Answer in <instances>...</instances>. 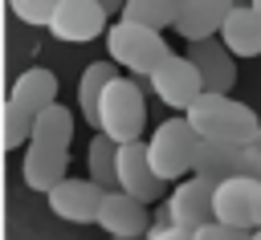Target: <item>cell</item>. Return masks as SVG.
I'll return each mask as SVG.
<instances>
[{"mask_svg": "<svg viewBox=\"0 0 261 240\" xmlns=\"http://www.w3.org/2000/svg\"><path fill=\"white\" fill-rule=\"evenodd\" d=\"M69 146H73V114L65 106H45L33 118V134L24 142V183L29 191H49L57 179H65L69 171Z\"/></svg>", "mask_w": 261, "mask_h": 240, "instance_id": "obj_1", "label": "cell"}, {"mask_svg": "<svg viewBox=\"0 0 261 240\" xmlns=\"http://www.w3.org/2000/svg\"><path fill=\"white\" fill-rule=\"evenodd\" d=\"M184 118L192 122V130L200 138H212V142H232V146H249L261 130V118L253 106L237 102L232 94H216V89H204L188 110Z\"/></svg>", "mask_w": 261, "mask_h": 240, "instance_id": "obj_2", "label": "cell"}, {"mask_svg": "<svg viewBox=\"0 0 261 240\" xmlns=\"http://www.w3.org/2000/svg\"><path fill=\"white\" fill-rule=\"evenodd\" d=\"M106 53L118 69H130V73H143L151 77L167 57H171V45L163 41L159 28H147V24H135V20H114L106 24Z\"/></svg>", "mask_w": 261, "mask_h": 240, "instance_id": "obj_3", "label": "cell"}, {"mask_svg": "<svg viewBox=\"0 0 261 240\" xmlns=\"http://www.w3.org/2000/svg\"><path fill=\"white\" fill-rule=\"evenodd\" d=\"M143 126H147L143 89L126 73H114L110 85L102 89V102H98V130L110 134L114 142H130V138H143Z\"/></svg>", "mask_w": 261, "mask_h": 240, "instance_id": "obj_4", "label": "cell"}, {"mask_svg": "<svg viewBox=\"0 0 261 240\" xmlns=\"http://www.w3.org/2000/svg\"><path fill=\"white\" fill-rule=\"evenodd\" d=\"M196 142H200V134L192 130V122H188L184 114H179V118H163V122L155 126V134L147 138V163H151V171H155L163 183L184 179V175L192 171Z\"/></svg>", "mask_w": 261, "mask_h": 240, "instance_id": "obj_5", "label": "cell"}, {"mask_svg": "<svg viewBox=\"0 0 261 240\" xmlns=\"http://www.w3.org/2000/svg\"><path fill=\"white\" fill-rule=\"evenodd\" d=\"M212 220L232 228H261V179L228 175L212 187Z\"/></svg>", "mask_w": 261, "mask_h": 240, "instance_id": "obj_6", "label": "cell"}, {"mask_svg": "<svg viewBox=\"0 0 261 240\" xmlns=\"http://www.w3.org/2000/svg\"><path fill=\"white\" fill-rule=\"evenodd\" d=\"M192 171L220 183L228 175H253L261 179V146H232V142H212V138H200L196 142V155H192Z\"/></svg>", "mask_w": 261, "mask_h": 240, "instance_id": "obj_7", "label": "cell"}, {"mask_svg": "<svg viewBox=\"0 0 261 240\" xmlns=\"http://www.w3.org/2000/svg\"><path fill=\"white\" fill-rule=\"evenodd\" d=\"M49 33L69 45H90L106 37V8L98 0H53Z\"/></svg>", "mask_w": 261, "mask_h": 240, "instance_id": "obj_8", "label": "cell"}, {"mask_svg": "<svg viewBox=\"0 0 261 240\" xmlns=\"http://www.w3.org/2000/svg\"><path fill=\"white\" fill-rule=\"evenodd\" d=\"M102 187L94 179H57L49 191H45V203L57 220H69V224H98V207H102Z\"/></svg>", "mask_w": 261, "mask_h": 240, "instance_id": "obj_9", "label": "cell"}, {"mask_svg": "<svg viewBox=\"0 0 261 240\" xmlns=\"http://www.w3.org/2000/svg\"><path fill=\"white\" fill-rule=\"evenodd\" d=\"M114 175H118V191L143 199V203H155L163 195V179L151 171L147 163V142L143 138H130V142H118V155H114Z\"/></svg>", "mask_w": 261, "mask_h": 240, "instance_id": "obj_10", "label": "cell"}, {"mask_svg": "<svg viewBox=\"0 0 261 240\" xmlns=\"http://www.w3.org/2000/svg\"><path fill=\"white\" fill-rule=\"evenodd\" d=\"M151 89L163 98V106H171V110H188L200 94H204V81H200V73H196V65L188 61V57H167L151 77Z\"/></svg>", "mask_w": 261, "mask_h": 240, "instance_id": "obj_11", "label": "cell"}, {"mask_svg": "<svg viewBox=\"0 0 261 240\" xmlns=\"http://www.w3.org/2000/svg\"><path fill=\"white\" fill-rule=\"evenodd\" d=\"M98 228L110 232V236H118V240H135V236H147L151 212H147L143 199L110 187V191L102 195V207H98Z\"/></svg>", "mask_w": 261, "mask_h": 240, "instance_id": "obj_12", "label": "cell"}, {"mask_svg": "<svg viewBox=\"0 0 261 240\" xmlns=\"http://www.w3.org/2000/svg\"><path fill=\"white\" fill-rule=\"evenodd\" d=\"M188 61L196 65L204 89H216V94H232L237 85V57L212 41V37H200V41H188Z\"/></svg>", "mask_w": 261, "mask_h": 240, "instance_id": "obj_13", "label": "cell"}, {"mask_svg": "<svg viewBox=\"0 0 261 240\" xmlns=\"http://www.w3.org/2000/svg\"><path fill=\"white\" fill-rule=\"evenodd\" d=\"M212 179H204V175H196V179H184L175 191H171V199H167V220L175 224V228H188V232H196L200 224H208L212 220Z\"/></svg>", "mask_w": 261, "mask_h": 240, "instance_id": "obj_14", "label": "cell"}, {"mask_svg": "<svg viewBox=\"0 0 261 240\" xmlns=\"http://www.w3.org/2000/svg\"><path fill=\"white\" fill-rule=\"evenodd\" d=\"M216 37L232 57H261V12L253 4H232Z\"/></svg>", "mask_w": 261, "mask_h": 240, "instance_id": "obj_15", "label": "cell"}, {"mask_svg": "<svg viewBox=\"0 0 261 240\" xmlns=\"http://www.w3.org/2000/svg\"><path fill=\"white\" fill-rule=\"evenodd\" d=\"M228 8H232V0H184V8H179V16H175L171 28L184 41L216 37L220 24H224V16H228Z\"/></svg>", "mask_w": 261, "mask_h": 240, "instance_id": "obj_16", "label": "cell"}, {"mask_svg": "<svg viewBox=\"0 0 261 240\" xmlns=\"http://www.w3.org/2000/svg\"><path fill=\"white\" fill-rule=\"evenodd\" d=\"M8 102L24 106L29 114H41L45 106H53V102H57V77H53V69H45V65H29L24 73H16Z\"/></svg>", "mask_w": 261, "mask_h": 240, "instance_id": "obj_17", "label": "cell"}, {"mask_svg": "<svg viewBox=\"0 0 261 240\" xmlns=\"http://www.w3.org/2000/svg\"><path fill=\"white\" fill-rule=\"evenodd\" d=\"M118 73V65L106 57V61H94V65H86V73H82V81H77V110H82V118L98 130V102H102V89L110 85V77Z\"/></svg>", "mask_w": 261, "mask_h": 240, "instance_id": "obj_18", "label": "cell"}, {"mask_svg": "<svg viewBox=\"0 0 261 240\" xmlns=\"http://www.w3.org/2000/svg\"><path fill=\"white\" fill-rule=\"evenodd\" d=\"M114 155H118V142H114L110 134L94 130V138H90V146H86V171H90V179H94L102 191L118 187V175H114Z\"/></svg>", "mask_w": 261, "mask_h": 240, "instance_id": "obj_19", "label": "cell"}, {"mask_svg": "<svg viewBox=\"0 0 261 240\" xmlns=\"http://www.w3.org/2000/svg\"><path fill=\"white\" fill-rule=\"evenodd\" d=\"M184 0H126L122 4V20H135V24H147V28H171L175 16H179Z\"/></svg>", "mask_w": 261, "mask_h": 240, "instance_id": "obj_20", "label": "cell"}, {"mask_svg": "<svg viewBox=\"0 0 261 240\" xmlns=\"http://www.w3.org/2000/svg\"><path fill=\"white\" fill-rule=\"evenodd\" d=\"M33 118H37V114H29V110L16 106V102L4 106V146H8V151H16V146L29 142V134H33Z\"/></svg>", "mask_w": 261, "mask_h": 240, "instance_id": "obj_21", "label": "cell"}, {"mask_svg": "<svg viewBox=\"0 0 261 240\" xmlns=\"http://www.w3.org/2000/svg\"><path fill=\"white\" fill-rule=\"evenodd\" d=\"M8 8L16 12V20H24V24H33V28H49L53 0H8Z\"/></svg>", "mask_w": 261, "mask_h": 240, "instance_id": "obj_22", "label": "cell"}, {"mask_svg": "<svg viewBox=\"0 0 261 240\" xmlns=\"http://www.w3.org/2000/svg\"><path fill=\"white\" fill-rule=\"evenodd\" d=\"M192 236H196V240H253V232H249V228H232V224H220V220L200 224Z\"/></svg>", "mask_w": 261, "mask_h": 240, "instance_id": "obj_23", "label": "cell"}, {"mask_svg": "<svg viewBox=\"0 0 261 240\" xmlns=\"http://www.w3.org/2000/svg\"><path fill=\"white\" fill-rule=\"evenodd\" d=\"M147 240H196V236H192L188 228H175V224L167 220V207H163V212H159V220L147 228Z\"/></svg>", "mask_w": 261, "mask_h": 240, "instance_id": "obj_24", "label": "cell"}, {"mask_svg": "<svg viewBox=\"0 0 261 240\" xmlns=\"http://www.w3.org/2000/svg\"><path fill=\"white\" fill-rule=\"evenodd\" d=\"M98 4H102V8H106V16H110V12H122V4H126V0H98Z\"/></svg>", "mask_w": 261, "mask_h": 240, "instance_id": "obj_25", "label": "cell"}, {"mask_svg": "<svg viewBox=\"0 0 261 240\" xmlns=\"http://www.w3.org/2000/svg\"><path fill=\"white\" fill-rule=\"evenodd\" d=\"M253 146H261V130H257V138H253Z\"/></svg>", "mask_w": 261, "mask_h": 240, "instance_id": "obj_26", "label": "cell"}, {"mask_svg": "<svg viewBox=\"0 0 261 240\" xmlns=\"http://www.w3.org/2000/svg\"><path fill=\"white\" fill-rule=\"evenodd\" d=\"M249 4H253V8H257V12H261V0H249Z\"/></svg>", "mask_w": 261, "mask_h": 240, "instance_id": "obj_27", "label": "cell"}, {"mask_svg": "<svg viewBox=\"0 0 261 240\" xmlns=\"http://www.w3.org/2000/svg\"><path fill=\"white\" fill-rule=\"evenodd\" d=\"M253 240H261V228H253Z\"/></svg>", "mask_w": 261, "mask_h": 240, "instance_id": "obj_28", "label": "cell"}]
</instances>
